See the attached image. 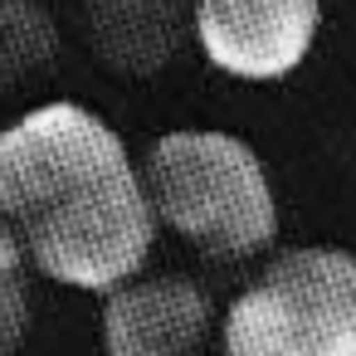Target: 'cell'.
<instances>
[{
    "label": "cell",
    "mask_w": 356,
    "mask_h": 356,
    "mask_svg": "<svg viewBox=\"0 0 356 356\" xmlns=\"http://www.w3.org/2000/svg\"><path fill=\"white\" fill-rule=\"evenodd\" d=\"M59 59V25L40 0H0V93L49 74Z\"/></svg>",
    "instance_id": "obj_7"
},
{
    "label": "cell",
    "mask_w": 356,
    "mask_h": 356,
    "mask_svg": "<svg viewBox=\"0 0 356 356\" xmlns=\"http://www.w3.org/2000/svg\"><path fill=\"white\" fill-rule=\"evenodd\" d=\"M0 220L30 268L83 293L142 273L156 244L142 161L83 103H40L0 132Z\"/></svg>",
    "instance_id": "obj_1"
},
{
    "label": "cell",
    "mask_w": 356,
    "mask_h": 356,
    "mask_svg": "<svg viewBox=\"0 0 356 356\" xmlns=\"http://www.w3.org/2000/svg\"><path fill=\"white\" fill-rule=\"evenodd\" d=\"M30 259L15 229L0 220V356H20L30 332Z\"/></svg>",
    "instance_id": "obj_8"
},
{
    "label": "cell",
    "mask_w": 356,
    "mask_h": 356,
    "mask_svg": "<svg viewBox=\"0 0 356 356\" xmlns=\"http://www.w3.org/2000/svg\"><path fill=\"white\" fill-rule=\"evenodd\" d=\"M142 181L156 225L210 259H249L278 234V200L259 152L244 137L181 127L147 147Z\"/></svg>",
    "instance_id": "obj_2"
},
{
    "label": "cell",
    "mask_w": 356,
    "mask_h": 356,
    "mask_svg": "<svg viewBox=\"0 0 356 356\" xmlns=\"http://www.w3.org/2000/svg\"><path fill=\"white\" fill-rule=\"evenodd\" d=\"M225 356H356V254L283 249L225 312Z\"/></svg>",
    "instance_id": "obj_3"
},
{
    "label": "cell",
    "mask_w": 356,
    "mask_h": 356,
    "mask_svg": "<svg viewBox=\"0 0 356 356\" xmlns=\"http://www.w3.org/2000/svg\"><path fill=\"white\" fill-rule=\"evenodd\" d=\"M215 302L181 273H132L103 293L108 356H195L210 341Z\"/></svg>",
    "instance_id": "obj_5"
},
{
    "label": "cell",
    "mask_w": 356,
    "mask_h": 356,
    "mask_svg": "<svg viewBox=\"0 0 356 356\" xmlns=\"http://www.w3.org/2000/svg\"><path fill=\"white\" fill-rule=\"evenodd\" d=\"M93 54L132 79L161 74L191 35L195 0H79Z\"/></svg>",
    "instance_id": "obj_6"
},
{
    "label": "cell",
    "mask_w": 356,
    "mask_h": 356,
    "mask_svg": "<svg viewBox=\"0 0 356 356\" xmlns=\"http://www.w3.org/2000/svg\"><path fill=\"white\" fill-rule=\"evenodd\" d=\"M322 0H195L191 35L200 54L244 83L288 79L317 44Z\"/></svg>",
    "instance_id": "obj_4"
}]
</instances>
